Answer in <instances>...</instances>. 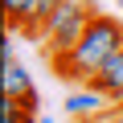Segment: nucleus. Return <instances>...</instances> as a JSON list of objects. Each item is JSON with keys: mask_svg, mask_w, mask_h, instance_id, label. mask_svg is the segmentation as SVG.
Returning a JSON list of instances; mask_svg holds the SVG:
<instances>
[{"mask_svg": "<svg viewBox=\"0 0 123 123\" xmlns=\"http://www.w3.org/2000/svg\"><path fill=\"white\" fill-rule=\"evenodd\" d=\"M37 123H53V119H45V115H41V119H37Z\"/></svg>", "mask_w": 123, "mask_h": 123, "instance_id": "obj_9", "label": "nucleus"}, {"mask_svg": "<svg viewBox=\"0 0 123 123\" xmlns=\"http://www.w3.org/2000/svg\"><path fill=\"white\" fill-rule=\"evenodd\" d=\"M74 123H111V119H107V111H98V115H82V119H74Z\"/></svg>", "mask_w": 123, "mask_h": 123, "instance_id": "obj_7", "label": "nucleus"}, {"mask_svg": "<svg viewBox=\"0 0 123 123\" xmlns=\"http://www.w3.org/2000/svg\"><path fill=\"white\" fill-rule=\"evenodd\" d=\"M90 86H94V90H103L115 107L123 103V49H115V53L103 62V70L90 78Z\"/></svg>", "mask_w": 123, "mask_h": 123, "instance_id": "obj_3", "label": "nucleus"}, {"mask_svg": "<svg viewBox=\"0 0 123 123\" xmlns=\"http://www.w3.org/2000/svg\"><path fill=\"white\" fill-rule=\"evenodd\" d=\"M29 94H33V78H29V70L21 66V62H4V98L25 103Z\"/></svg>", "mask_w": 123, "mask_h": 123, "instance_id": "obj_5", "label": "nucleus"}, {"mask_svg": "<svg viewBox=\"0 0 123 123\" xmlns=\"http://www.w3.org/2000/svg\"><path fill=\"white\" fill-rule=\"evenodd\" d=\"M33 8H37V0H4V17H8V25L17 29H25L29 25V17H33Z\"/></svg>", "mask_w": 123, "mask_h": 123, "instance_id": "obj_6", "label": "nucleus"}, {"mask_svg": "<svg viewBox=\"0 0 123 123\" xmlns=\"http://www.w3.org/2000/svg\"><path fill=\"white\" fill-rule=\"evenodd\" d=\"M115 49H123V21L107 17V12H94L86 33L74 41V49L53 57V74L66 78V82H90Z\"/></svg>", "mask_w": 123, "mask_h": 123, "instance_id": "obj_1", "label": "nucleus"}, {"mask_svg": "<svg viewBox=\"0 0 123 123\" xmlns=\"http://www.w3.org/2000/svg\"><path fill=\"white\" fill-rule=\"evenodd\" d=\"M107 119H111V123H123V107L111 103V107H107Z\"/></svg>", "mask_w": 123, "mask_h": 123, "instance_id": "obj_8", "label": "nucleus"}, {"mask_svg": "<svg viewBox=\"0 0 123 123\" xmlns=\"http://www.w3.org/2000/svg\"><path fill=\"white\" fill-rule=\"evenodd\" d=\"M119 107H123V103H119Z\"/></svg>", "mask_w": 123, "mask_h": 123, "instance_id": "obj_10", "label": "nucleus"}, {"mask_svg": "<svg viewBox=\"0 0 123 123\" xmlns=\"http://www.w3.org/2000/svg\"><path fill=\"white\" fill-rule=\"evenodd\" d=\"M98 8L90 4H82V0H62V8L49 17V25H45V41H49V49H53V57L57 53H66V49H74V41L86 33V25H90V17H94Z\"/></svg>", "mask_w": 123, "mask_h": 123, "instance_id": "obj_2", "label": "nucleus"}, {"mask_svg": "<svg viewBox=\"0 0 123 123\" xmlns=\"http://www.w3.org/2000/svg\"><path fill=\"white\" fill-rule=\"evenodd\" d=\"M62 107H66V115H70V119H82V115H98V111H107V107H111V98L86 82L82 90H70Z\"/></svg>", "mask_w": 123, "mask_h": 123, "instance_id": "obj_4", "label": "nucleus"}]
</instances>
